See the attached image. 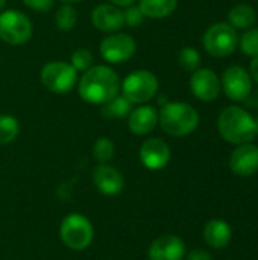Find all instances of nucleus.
<instances>
[{"instance_id": "f257e3e1", "label": "nucleus", "mask_w": 258, "mask_h": 260, "mask_svg": "<svg viewBox=\"0 0 258 260\" xmlns=\"http://www.w3.org/2000/svg\"><path fill=\"white\" fill-rule=\"evenodd\" d=\"M120 78L108 66H94L84 72L78 91L82 101L93 105H103L119 94Z\"/></svg>"}, {"instance_id": "f03ea898", "label": "nucleus", "mask_w": 258, "mask_h": 260, "mask_svg": "<svg viewBox=\"0 0 258 260\" xmlns=\"http://www.w3.org/2000/svg\"><path fill=\"white\" fill-rule=\"evenodd\" d=\"M219 134L224 140L233 145L249 143L255 139V119L254 116L240 107L225 108L217 120Z\"/></svg>"}, {"instance_id": "7ed1b4c3", "label": "nucleus", "mask_w": 258, "mask_h": 260, "mask_svg": "<svg viewBox=\"0 0 258 260\" xmlns=\"http://www.w3.org/2000/svg\"><path fill=\"white\" fill-rule=\"evenodd\" d=\"M158 120L161 128L173 137H186L199 125L198 111L186 102H167L163 105Z\"/></svg>"}, {"instance_id": "20e7f679", "label": "nucleus", "mask_w": 258, "mask_h": 260, "mask_svg": "<svg viewBox=\"0 0 258 260\" xmlns=\"http://www.w3.org/2000/svg\"><path fill=\"white\" fill-rule=\"evenodd\" d=\"M59 238L64 245L75 251H82L90 247L94 238V229L88 218L81 213L67 215L59 225Z\"/></svg>"}, {"instance_id": "39448f33", "label": "nucleus", "mask_w": 258, "mask_h": 260, "mask_svg": "<svg viewBox=\"0 0 258 260\" xmlns=\"http://www.w3.org/2000/svg\"><path fill=\"white\" fill-rule=\"evenodd\" d=\"M205 50L214 58H225L234 53L239 44L236 29L230 23H214L207 29L202 38Z\"/></svg>"}, {"instance_id": "423d86ee", "label": "nucleus", "mask_w": 258, "mask_h": 260, "mask_svg": "<svg viewBox=\"0 0 258 260\" xmlns=\"http://www.w3.org/2000/svg\"><path fill=\"white\" fill-rule=\"evenodd\" d=\"M122 91L131 104H144L157 94L158 79L149 70H135L123 79Z\"/></svg>"}, {"instance_id": "0eeeda50", "label": "nucleus", "mask_w": 258, "mask_h": 260, "mask_svg": "<svg viewBox=\"0 0 258 260\" xmlns=\"http://www.w3.org/2000/svg\"><path fill=\"white\" fill-rule=\"evenodd\" d=\"M32 37V23L18 9H8L0 14V38L12 46H20Z\"/></svg>"}, {"instance_id": "6e6552de", "label": "nucleus", "mask_w": 258, "mask_h": 260, "mask_svg": "<svg viewBox=\"0 0 258 260\" xmlns=\"http://www.w3.org/2000/svg\"><path fill=\"white\" fill-rule=\"evenodd\" d=\"M78 81V72L68 62L52 61L47 62L41 70V82L43 85L58 94L68 93L73 90Z\"/></svg>"}, {"instance_id": "1a4fd4ad", "label": "nucleus", "mask_w": 258, "mask_h": 260, "mask_svg": "<svg viewBox=\"0 0 258 260\" xmlns=\"http://www.w3.org/2000/svg\"><path fill=\"white\" fill-rule=\"evenodd\" d=\"M99 49L103 59L111 64H122L134 56L137 44L128 34H111L102 40Z\"/></svg>"}, {"instance_id": "9d476101", "label": "nucleus", "mask_w": 258, "mask_h": 260, "mask_svg": "<svg viewBox=\"0 0 258 260\" xmlns=\"http://www.w3.org/2000/svg\"><path fill=\"white\" fill-rule=\"evenodd\" d=\"M220 87L227 98L234 102H243L252 90L251 75L240 66H231L224 72Z\"/></svg>"}, {"instance_id": "9b49d317", "label": "nucleus", "mask_w": 258, "mask_h": 260, "mask_svg": "<svg viewBox=\"0 0 258 260\" xmlns=\"http://www.w3.org/2000/svg\"><path fill=\"white\" fill-rule=\"evenodd\" d=\"M192 93L204 102L216 101L220 93V81L217 75L210 69H198L190 78Z\"/></svg>"}, {"instance_id": "f8f14e48", "label": "nucleus", "mask_w": 258, "mask_h": 260, "mask_svg": "<svg viewBox=\"0 0 258 260\" xmlns=\"http://www.w3.org/2000/svg\"><path fill=\"white\" fill-rule=\"evenodd\" d=\"M140 160L149 171H161L170 161V148L161 139H148L140 146Z\"/></svg>"}, {"instance_id": "ddd939ff", "label": "nucleus", "mask_w": 258, "mask_h": 260, "mask_svg": "<svg viewBox=\"0 0 258 260\" xmlns=\"http://www.w3.org/2000/svg\"><path fill=\"white\" fill-rule=\"evenodd\" d=\"M148 257L149 260H184L186 244L176 235H163L151 244Z\"/></svg>"}, {"instance_id": "4468645a", "label": "nucleus", "mask_w": 258, "mask_h": 260, "mask_svg": "<svg viewBox=\"0 0 258 260\" xmlns=\"http://www.w3.org/2000/svg\"><path fill=\"white\" fill-rule=\"evenodd\" d=\"M230 168L237 177H251L258 172V146L254 143L237 145L230 158Z\"/></svg>"}, {"instance_id": "2eb2a0df", "label": "nucleus", "mask_w": 258, "mask_h": 260, "mask_svg": "<svg viewBox=\"0 0 258 260\" xmlns=\"http://www.w3.org/2000/svg\"><path fill=\"white\" fill-rule=\"evenodd\" d=\"M93 183L96 189L106 195V197H116L123 192L125 189V180L123 175L113 166L106 163H100L93 171Z\"/></svg>"}, {"instance_id": "dca6fc26", "label": "nucleus", "mask_w": 258, "mask_h": 260, "mask_svg": "<svg viewBox=\"0 0 258 260\" xmlns=\"http://www.w3.org/2000/svg\"><path fill=\"white\" fill-rule=\"evenodd\" d=\"M91 21L94 27L102 32H116L125 24L123 11H120L119 6L111 3L99 5L93 9Z\"/></svg>"}, {"instance_id": "f3484780", "label": "nucleus", "mask_w": 258, "mask_h": 260, "mask_svg": "<svg viewBox=\"0 0 258 260\" xmlns=\"http://www.w3.org/2000/svg\"><path fill=\"white\" fill-rule=\"evenodd\" d=\"M158 123V111L152 105H141L129 113V129L132 134L146 136L155 129Z\"/></svg>"}, {"instance_id": "a211bd4d", "label": "nucleus", "mask_w": 258, "mask_h": 260, "mask_svg": "<svg viewBox=\"0 0 258 260\" xmlns=\"http://www.w3.org/2000/svg\"><path fill=\"white\" fill-rule=\"evenodd\" d=\"M204 239L207 245L214 250L225 248L233 239L231 225L224 219H211L204 227Z\"/></svg>"}, {"instance_id": "6ab92c4d", "label": "nucleus", "mask_w": 258, "mask_h": 260, "mask_svg": "<svg viewBox=\"0 0 258 260\" xmlns=\"http://www.w3.org/2000/svg\"><path fill=\"white\" fill-rule=\"evenodd\" d=\"M255 9L246 3L236 5L228 12V23L234 29H248L255 23Z\"/></svg>"}, {"instance_id": "aec40b11", "label": "nucleus", "mask_w": 258, "mask_h": 260, "mask_svg": "<svg viewBox=\"0 0 258 260\" xmlns=\"http://www.w3.org/2000/svg\"><path fill=\"white\" fill-rule=\"evenodd\" d=\"M178 0H140L138 8L144 17L164 18L176 9Z\"/></svg>"}, {"instance_id": "412c9836", "label": "nucleus", "mask_w": 258, "mask_h": 260, "mask_svg": "<svg viewBox=\"0 0 258 260\" xmlns=\"http://www.w3.org/2000/svg\"><path fill=\"white\" fill-rule=\"evenodd\" d=\"M132 111V104L122 94V96H116L111 101H108L106 104L102 105V114L105 117L109 119H120L128 116Z\"/></svg>"}, {"instance_id": "4be33fe9", "label": "nucleus", "mask_w": 258, "mask_h": 260, "mask_svg": "<svg viewBox=\"0 0 258 260\" xmlns=\"http://www.w3.org/2000/svg\"><path fill=\"white\" fill-rule=\"evenodd\" d=\"M20 133L18 120L9 114H0V145H8L17 139Z\"/></svg>"}, {"instance_id": "5701e85b", "label": "nucleus", "mask_w": 258, "mask_h": 260, "mask_svg": "<svg viewBox=\"0 0 258 260\" xmlns=\"http://www.w3.org/2000/svg\"><path fill=\"white\" fill-rule=\"evenodd\" d=\"M55 23H56L59 30H71L76 26V23H78V12H76V9L71 5H68V3L62 5L58 9L56 15H55Z\"/></svg>"}, {"instance_id": "b1692460", "label": "nucleus", "mask_w": 258, "mask_h": 260, "mask_svg": "<svg viewBox=\"0 0 258 260\" xmlns=\"http://www.w3.org/2000/svg\"><path fill=\"white\" fill-rule=\"evenodd\" d=\"M116 152V146L113 143V140H109L108 137H100L96 140L94 146H93V157L99 161V163H108L109 160H113Z\"/></svg>"}, {"instance_id": "393cba45", "label": "nucleus", "mask_w": 258, "mask_h": 260, "mask_svg": "<svg viewBox=\"0 0 258 260\" xmlns=\"http://www.w3.org/2000/svg\"><path fill=\"white\" fill-rule=\"evenodd\" d=\"M178 61H179V66L187 70V72H195L199 69V64H201V55L199 52L195 49V47H184L179 55H178Z\"/></svg>"}, {"instance_id": "a878e982", "label": "nucleus", "mask_w": 258, "mask_h": 260, "mask_svg": "<svg viewBox=\"0 0 258 260\" xmlns=\"http://www.w3.org/2000/svg\"><path fill=\"white\" fill-rule=\"evenodd\" d=\"M240 49L248 56H258V29L246 30L240 38Z\"/></svg>"}, {"instance_id": "bb28decb", "label": "nucleus", "mask_w": 258, "mask_h": 260, "mask_svg": "<svg viewBox=\"0 0 258 260\" xmlns=\"http://www.w3.org/2000/svg\"><path fill=\"white\" fill-rule=\"evenodd\" d=\"M94 56L88 49H78L71 55V66L75 67L76 72H85L93 66Z\"/></svg>"}, {"instance_id": "cd10ccee", "label": "nucleus", "mask_w": 258, "mask_h": 260, "mask_svg": "<svg viewBox=\"0 0 258 260\" xmlns=\"http://www.w3.org/2000/svg\"><path fill=\"white\" fill-rule=\"evenodd\" d=\"M123 18H125V24L129 27H137L143 23L144 20V14L141 12V9L138 6H128L126 11L123 12Z\"/></svg>"}, {"instance_id": "c85d7f7f", "label": "nucleus", "mask_w": 258, "mask_h": 260, "mask_svg": "<svg viewBox=\"0 0 258 260\" xmlns=\"http://www.w3.org/2000/svg\"><path fill=\"white\" fill-rule=\"evenodd\" d=\"M53 2L55 0H23V3L26 6H29L30 9L38 11V12H47V11H50V8L53 6Z\"/></svg>"}, {"instance_id": "c756f323", "label": "nucleus", "mask_w": 258, "mask_h": 260, "mask_svg": "<svg viewBox=\"0 0 258 260\" xmlns=\"http://www.w3.org/2000/svg\"><path fill=\"white\" fill-rule=\"evenodd\" d=\"M186 260H213L211 254L205 250H201V248H196V250H192L187 256Z\"/></svg>"}, {"instance_id": "7c9ffc66", "label": "nucleus", "mask_w": 258, "mask_h": 260, "mask_svg": "<svg viewBox=\"0 0 258 260\" xmlns=\"http://www.w3.org/2000/svg\"><path fill=\"white\" fill-rule=\"evenodd\" d=\"M246 108L258 111V90H251V93L248 94V98L243 101Z\"/></svg>"}, {"instance_id": "2f4dec72", "label": "nucleus", "mask_w": 258, "mask_h": 260, "mask_svg": "<svg viewBox=\"0 0 258 260\" xmlns=\"http://www.w3.org/2000/svg\"><path fill=\"white\" fill-rule=\"evenodd\" d=\"M249 70H251V78L255 81L258 84V56H254V59L251 61V67H249Z\"/></svg>"}, {"instance_id": "473e14b6", "label": "nucleus", "mask_w": 258, "mask_h": 260, "mask_svg": "<svg viewBox=\"0 0 258 260\" xmlns=\"http://www.w3.org/2000/svg\"><path fill=\"white\" fill-rule=\"evenodd\" d=\"M134 2H135V0H111V3H113V5H116V6H123V8L131 6Z\"/></svg>"}, {"instance_id": "72a5a7b5", "label": "nucleus", "mask_w": 258, "mask_h": 260, "mask_svg": "<svg viewBox=\"0 0 258 260\" xmlns=\"http://www.w3.org/2000/svg\"><path fill=\"white\" fill-rule=\"evenodd\" d=\"M255 119V137H258V117H254Z\"/></svg>"}, {"instance_id": "f704fd0d", "label": "nucleus", "mask_w": 258, "mask_h": 260, "mask_svg": "<svg viewBox=\"0 0 258 260\" xmlns=\"http://www.w3.org/2000/svg\"><path fill=\"white\" fill-rule=\"evenodd\" d=\"M5 5H6V0H0V11L5 8Z\"/></svg>"}, {"instance_id": "c9c22d12", "label": "nucleus", "mask_w": 258, "mask_h": 260, "mask_svg": "<svg viewBox=\"0 0 258 260\" xmlns=\"http://www.w3.org/2000/svg\"><path fill=\"white\" fill-rule=\"evenodd\" d=\"M62 2H65V3H76V2H81V0H62Z\"/></svg>"}]
</instances>
